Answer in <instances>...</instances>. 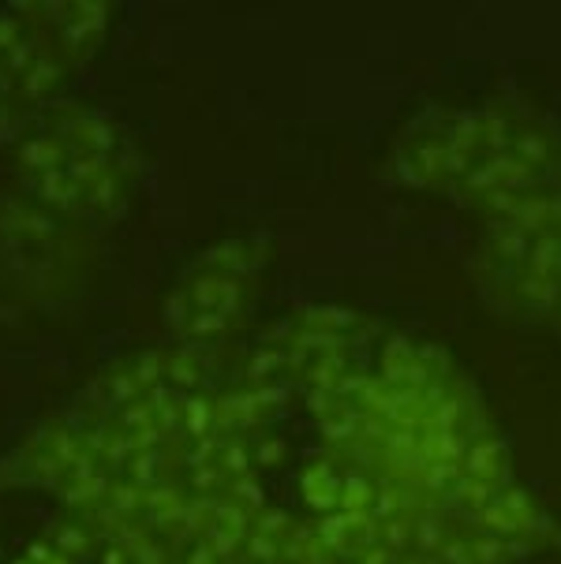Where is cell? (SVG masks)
I'll use <instances>...</instances> for the list:
<instances>
[{"label":"cell","mask_w":561,"mask_h":564,"mask_svg":"<svg viewBox=\"0 0 561 564\" xmlns=\"http://www.w3.org/2000/svg\"><path fill=\"white\" fill-rule=\"evenodd\" d=\"M397 165L416 187H442L490 214L561 184V142L517 109L445 112L408 128Z\"/></svg>","instance_id":"2"},{"label":"cell","mask_w":561,"mask_h":564,"mask_svg":"<svg viewBox=\"0 0 561 564\" xmlns=\"http://www.w3.org/2000/svg\"><path fill=\"white\" fill-rule=\"evenodd\" d=\"M479 284L501 311L561 322V184L490 214Z\"/></svg>","instance_id":"3"},{"label":"cell","mask_w":561,"mask_h":564,"mask_svg":"<svg viewBox=\"0 0 561 564\" xmlns=\"http://www.w3.org/2000/svg\"><path fill=\"white\" fill-rule=\"evenodd\" d=\"M251 362L315 437L284 564H509L550 539L472 381L434 344L315 307Z\"/></svg>","instance_id":"1"},{"label":"cell","mask_w":561,"mask_h":564,"mask_svg":"<svg viewBox=\"0 0 561 564\" xmlns=\"http://www.w3.org/2000/svg\"><path fill=\"white\" fill-rule=\"evenodd\" d=\"M259 254L244 251V243L214 247L198 262V276H187V284L169 300V322L184 337H211L222 333L244 307V289Z\"/></svg>","instance_id":"4"}]
</instances>
